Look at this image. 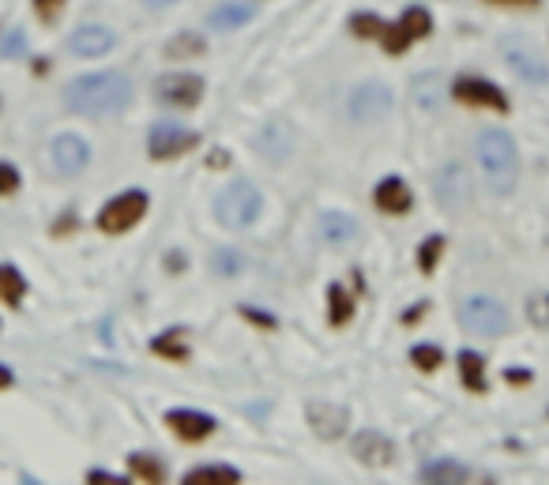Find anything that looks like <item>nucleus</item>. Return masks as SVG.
I'll use <instances>...</instances> for the list:
<instances>
[{"label": "nucleus", "mask_w": 549, "mask_h": 485, "mask_svg": "<svg viewBox=\"0 0 549 485\" xmlns=\"http://www.w3.org/2000/svg\"><path fill=\"white\" fill-rule=\"evenodd\" d=\"M132 102V87L121 72H91L64 87V106L79 117H110Z\"/></svg>", "instance_id": "obj_1"}, {"label": "nucleus", "mask_w": 549, "mask_h": 485, "mask_svg": "<svg viewBox=\"0 0 549 485\" xmlns=\"http://www.w3.org/2000/svg\"><path fill=\"white\" fill-rule=\"evenodd\" d=\"M350 31L358 34V38H380V46L388 49V53H403L410 42H422L429 38L433 31V16L425 12V8H407L399 23H380L377 16H350Z\"/></svg>", "instance_id": "obj_2"}, {"label": "nucleus", "mask_w": 549, "mask_h": 485, "mask_svg": "<svg viewBox=\"0 0 549 485\" xmlns=\"http://www.w3.org/2000/svg\"><path fill=\"white\" fill-rule=\"evenodd\" d=\"M474 151H478V162H482V173H486V185L493 188L497 196H508V192L516 188V173H519L512 136L501 132V128H486V132L474 140Z\"/></svg>", "instance_id": "obj_3"}, {"label": "nucleus", "mask_w": 549, "mask_h": 485, "mask_svg": "<svg viewBox=\"0 0 549 485\" xmlns=\"http://www.w3.org/2000/svg\"><path fill=\"white\" fill-rule=\"evenodd\" d=\"M260 207H264V200H260V188L252 185V181H230L215 196V219L226 230H245L249 222H256Z\"/></svg>", "instance_id": "obj_4"}, {"label": "nucleus", "mask_w": 549, "mask_h": 485, "mask_svg": "<svg viewBox=\"0 0 549 485\" xmlns=\"http://www.w3.org/2000/svg\"><path fill=\"white\" fill-rule=\"evenodd\" d=\"M459 320H463V328L474 331V335H489V339H497L508 331V309H504L497 298H486V294H474L459 305Z\"/></svg>", "instance_id": "obj_5"}, {"label": "nucleus", "mask_w": 549, "mask_h": 485, "mask_svg": "<svg viewBox=\"0 0 549 485\" xmlns=\"http://www.w3.org/2000/svg\"><path fill=\"white\" fill-rule=\"evenodd\" d=\"M143 215H147V196H143L140 188H132V192L113 196L110 204L102 207L98 230H102V234H125V230H132Z\"/></svg>", "instance_id": "obj_6"}, {"label": "nucleus", "mask_w": 549, "mask_h": 485, "mask_svg": "<svg viewBox=\"0 0 549 485\" xmlns=\"http://www.w3.org/2000/svg\"><path fill=\"white\" fill-rule=\"evenodd\" d=\"M196 143H200V136H196L192 128L177 125V121H158V125L151 128V136H147V155L177 158V155H185V151H192Z\"/></svg>", "instance_id": "obj_7"}, {"label": "nucleus", "mask_w": 549, "mask_h": 485, "mask_svg": "<svg viewBox=\"0 0 549 485\" xmlns=\"http://www.w3.org/2000/svg\"><path fill=\"white\" fill-rule=\"evenodd\" d=\"M471 200H474L471 173L463 170L459 162H448V166L437 173V204L444 207V211H467Z\"/></svg>", "instance_id": "obj_8"}, {"label": "nucleus", "mask_w": 549, "mask_h": 485, "mask_svg": "<svg viewBox=\"0 0 549 485\" xmlns=\"http://www.w3.org/2000/svg\"><path fill=\"white\" fill-rule=\"evenodd\" d=\"M392 113V91L384 83H361L350 94V117L361 121V125H373V121H384Z\"/></svg>", "instance_id": "obj_9"}, {"label": "nucleus", "mask_w": 549, "mask_h": 485, "mask_svg": "<svg viewBox=\"0 0 549 485\" xmlns=\"http://www.w3.org/2000/svg\"><path fill=\"white\" fill-rule=\"evenodd\" d=\"M155 98L166 106H196L204 98V79L192 72H166L155 79Z\"/></svg>", "instance_id": "obj_10"}, {"label": "nucleus", "mask_w": 549, "mask_h": 485, "mask_svg": "<svg viewBox=\"0 0 549 485\" xmlns=\"http://www.w3.org/2000/svg\"><path fill=\"white\" fill-rule=\"evenodd\" d=\"M49 158H53V170L64 173V177H76V173L87 170V162H91V143L76 136V132H64L53 140L49 147Z\"/></svg>", "instance_id": "obj_11"}, {"label": "nucleus", "mask_w": 549, "mask_h": 485, "mask_svg": "<svg viewBox=\"0 0 549 485\" xmlns=\"http://www.w3.org/2000/svg\"><path fill=\"white\" fill-rule=\"evenodd\" d=\"M350 452H354V459L365 463V467H388L395 459V444L384 437V433H377V429H365V433L354 437Z\"/></svg>", "instance_id": "obj_12"}, {"label": "nucleus", "mask_w": 549, "mask_h": 485, "mask_svg": "<svg viewBox=\"0 0 549 485\" xmlns=\"http://www.w3.org/2000/svg\"><path fill=\"white\" fill-rule=\"evenodd\" d=\"M455 98L467 102V106H486V110H497V113L508 110L504 91L493 87V83H486V79H459V83H455Z\"/></svg>", "instance_id": "obj_13"}, {"label": "nucleus", "mask_w": 549, "mask_h": 485, "mask_svg": "<svg viewBox=\"0 0 549 485\" xmlns=\"http://www.w3.org/2000/svg\"><path fill=\"white\" fill-rule=\"evenodd\" d=\"M166 425L181 440H207L215 433V418L204 414V410H170L166 414Z\"/></svg>", "instance_id": "obj_14"}, {"label": "nucleus", "mask_w": 549, "mask_h": 485, "mask_svg": "<svg viewBox=\"0 0 549 485\" xmlns=\"http://www.w3.org/2000/svg\"><path fill=\"white\" fill-rule=\"evenodd\" d=\"M346 422H350L346 407H335V403H309V425H313V433L320 440L343 437Z\"/></svg>", "instance_id": "obj_15"}, {"label": "nucleus", "mask_w": 549, "mask_h": 485, "mask_svg": "<svg viewBox=\"0 0 549 485\" xmlns=\"http://www.w3.org/2000/svg\"><path fill=\"white\" fill-rule=\"evenodd\" d=\"M373 200H377V207L384 215H407L410 204H414V196H410L403 177H384L377 185V192H373Z\"/></svg>", "instance_id": "obj_16"}, {"label": "nucleus", "mask_w": 549, "mask_h": 485, "mask_svg": "<svg viewBox=\"0 0 549 485\" xmlns=\"http://www.w3.org/2000/svg\"><path fill=\"white\" fill-rule=\"evenodd\" d=\"M68 46H72V53H79V57H102V53H110L113 49V31L110 27H76L72 31V38H68Z\"/></svg>", "instance_id": "obj_17"}, {"label": "nucleus", "mask_w": 549, "mask_h": 485, "mask_svg": "<svg viewBox=\"0 0 549 485\" xmlns=\"http://www.w3.org/2000/svg\"><path fill=\"white\" fill-rule=\"evenodd\" d=\"M256 16L245 0H222L215 4L211 12H207V23H211V31H237V27H245L249 19Z\"/></svg>", "instance_id": "obj_18"}, {"label": "nucleus", "mask_w": 549, "mask_h": 485, "mask_svg": "<svg viewBox=\"0 0 549 485\" xmlns=\"http://www.w3.org/2000/svg\"><path fill=\"white\" fill-rule=\"evenodd\" d=\"M320 234L331 245H350L358 237V222L350 219V215H343V211H324L320 215Z\"/></svg>", "instance_id": "obj_19"}, {"label": "nucleus", "mask_w": 549, "mask_h": 485, "mask_svg": "<svg viewBox=\"0 0 549 485\" xmlns=\"http://www.w3.org/2000/svg\"><path fill=\"white\" fill-rule=\"evenodd\" d=\"M508 64H512L523 79H531V83H546L549 79L546 61H542L538 53H531L527 46H508Z\"/></svg>", "instance_id": "obj_20"}, {"label": "nucleus", "mask_w": 549, "mask_h": 485, "mask_svg": "<svg viewBox=\"0 0 549 485\" xmlns=\"http://www.w3.org/2000/svg\"><path fill=\"white\" fill-rule=\"evenodd\" d=\"M422 482H433V485H452V482H463L467 478V467L455 463V459H429L422 463Z\"/></svg>", "instance_id": "obj_21"}, {"label": "nucleus", "mask_w": 549, "mask_h": 485, "mask_svg": "<svg viewBox=\"0 0 549 485\" xmlns=\"http://www.w3.org/2000/svg\"><path fill=\"white\" fill-rule=\"evenodd\" d=\"M459 369H463V384L471 392H486V361L478 358L474 350H463L459 354Z\"/></svg>", "instance_id": "obj_22"}, {"label": "nucleus", "mask_w": 549, "mask_h": 485, "mask_svg": "<svg viewBox=\"0 0 549 485\" xmlns=\"http://www.w3.org/2000/svg\"><path fill=\"white\" fill-rule=\"evenodd\" d=\"M189 485H207V482H222V485H237L241 482V474L234 467H222V463H207V467H196L185 478Z\"/></svg>", "instance_id": "obj_23"}, {"label": "nucleus", "mask_w": 549, "mask_h": 485, "mask_svg": "<svg viewBox=\"0 0 549 485\" xmlns=\"http://www.w3.org/2000/svg\"><path fill=\"white\" fill-rule=\"evenodd\" d=\"M151 350L155 354H162V358H170V361H185L189 358V343H185V331H166V335H158L155 343H151Z\"/></svg>", "instance_id": "obj_24"}, {"label": "nucleus", "mask_w": 549, "mask_h": 485, "mask_svg": "<svg viewBox=\"0 0 549 485\" xmlns=\"http://www.w3.org/2000/svg\"><path fill=\"white\" fill-rule=\"evenodd\" d=\"M27 294V279L19 275L16 267H0V301H8V305H19Z\"/></svg>", "instance_id": "obj_25"}, {"label": "nucleus", "mask_w": 549, "mask_h": 485, "mask_svg": "<svg viewBox=\"0 0 549 485\" xmlns=\"http://www.w3.org/2000/svg\"><path fill=\"white\" fill-rule=\"evenodd\" d=\"M200 53H204V38L192 31L177 34L170 46H166V57H170V61H185V57H200Z\"/></svg>", "instance_id": "obj_26"}, {"label": "nucleus", "mask_w": 549, "mask_h": 485, "mask_svg": "<svg viewBox=\"0 0 549 485\" xmlns=\"http://www.w3.org/2000/svg\"><path fill=\"white\" fill-rule=\"evenodd\" d=\"M128 470L140 478V482H162V463H158L155 455H128Z\"/></svg>", "instance_id": "obj_27"}, {"label": "nucleus", "mask_w": 549, "mask_h": 485, "mask_svg": "<svg viewBox=\"0 0 549 485\" xmlns=\"http://www.w3.org/2000/svg\"><path fill=\"white\" fill-rule=\"evenodd\" d=\"M328 301H331V324H346V320L354 316V301L346 298L343 286H331Z\"/></svg>", "instance_id": "obj_28"}, {"label": "nucleus", "mask_w": 549, "mask_h": 485, "mask_svg": "<svg viewBox=\"0 0 549 485\" xmlns=\"http://www.w3.org/2000/svg\"><path fill=\"white\" fill-rule=\"evenodd\" d=\"M211 264H215V271H219V275H226V279H234L237 271H245V256H237L234 249H215V256H211Z\"/></svg>", "instance_id": "obj_29"}, {"label": "nucleus", "mask_w": 549, "mask_h": 485, "mask_svg": "<svg viewBox=\"0 0 549 485\" xmlns=\"http://www.w3.org/2000/svg\"><path fill=\"white\" fill-rule=\"evenodd\" d=\"M527 316H531L534 328H549V294H534L527 301Z\"/></svg>", "instance_id": "obj_30"}, {"label": "nucleus", "mask_w": 549, "mask_h": 485, "mask_svg": "<svg viewBox=\"0 0 549 485\" xmlns=\"http://www.w3.org/2000/svg\"><path fill=\"white\" fill-rule=\"evenodd\" d=\"M410 361H414L418 369H425V373H433L440 365V350L437 346H414V350H410Z\"/></svg>", "instance_id": "obj_31"}, {"label": "nucleus", "mask_w": 549, "mask_h": 485, "mask_svg": "<svg viewBox=\"0 0 549 485\" xmlns=\"http://www.w3.org/2000/svg\"><path fill=\"white\" fill-rule=\"evenodd\" d=\"M440 249H444V237H429V241H425V245H422V252H418V264H422L425 275H429V271L437 267Z\"/></svg>", "instance_id": "obj_32"}, {"label": "nucleus", "mask_w": 549, "mask_h": 485, "mask_svg": "<svg viewBox=\"0 0 549 485\" xmlns=\"http://www.w3.org/2000/svg\"><path fill=\"white\" fill-rule=\"evenodd\" d=\"M23 46H27V34H23V31H8V38L0 42V53H4V57H19V53H23Z\"/></svg>", "instance_id": "obj_33"}, {"label": "nucleus", "mask_w": 549, "mask_h": 485, "mask_svg": "<svg viewBox=\"0 0 549 485\" xmlns=\"http://www.w3.org/2000/svg\"><path fill=\"white\" fill-rule=\"evenodd\" d=\"M16 188H19V170L8 166V162H0V196H4V192H16Z\"/></svg>", "instance_id": "obj_34"}, {"label": "nucleus", "mask_w": 549, "mask_h": 485, "mask_svg": "<svg viewBox=\"0 0 549 485\" xmlns=\"http://www.w3.org/2000/svg\"><path fill=\"white\" fill-rule=\"evenodd\" d=\"M61 8H64V0H34V12H38V16L46 19V23H53Z\"/></svg>", "instance_id": "obj_35"}, {"label": "nucleus", "mask_w": 549, "mask_h": 485, "mask_svg": "<svg viewBox=\"0 0 549 485\" xmlns=\"http://www.w3.org/2000/svg\"><path fill=\"white\" fill-rule=\"evenodd\" d=\"M87 478H91V482H102V485H121V482H125V478H117V474H106V470H91Z\"/></svg>", "instance_id": "obj_36"}, {"label": "nucleus", "mask_w": 549, "mask_h": 485, "mask_svg": "<svg viewBox=\"0 0 549 485\" xmlns=\"http://www.w3.org/2000/svg\"><path fill=\"white\" fill-rule=\"evenodd\" d=\"M147 8H170V4H177V0H143Z\"/></svg>", "instance_id": "obj_37"}, {"label": "nucleus", "mask_w": 549, "mask_h": 485, "mask_svg": "<svg viewBox=\"0 0 549 485\" xmlns=\"http://www.w3.org/2000/svg\"><path fill=\"white\" fill-rule=\"evenodd\" d=\"M8 384H12V373H8L4 365H0V388H8Z\"/></svg>", "instance_id": "obj_38"}, {"label": "nucleus", "mask_w": 549, "mask_h": 485, "mask_svg": "<svg viewBox=\"0 0 549 485\" xmlns=\"http://www.w3.org/2000/svg\"><path fill=\"white\" fill-rule=\"evenodd\" d=\"M493 4H523V8H531V4H538V0H493Z\"/></svg>", "instance_id": "obj_39"}]
</instances>
